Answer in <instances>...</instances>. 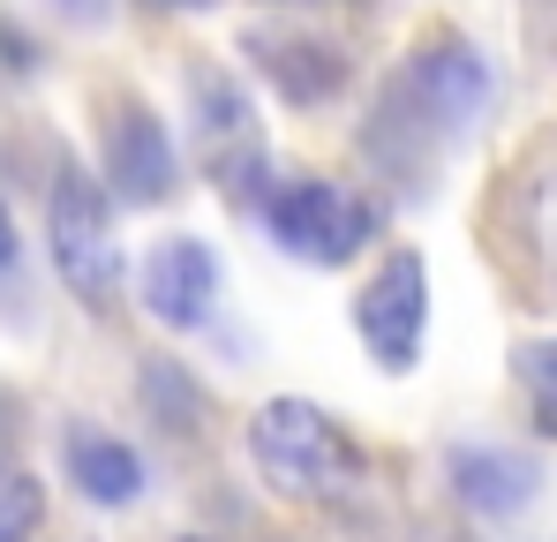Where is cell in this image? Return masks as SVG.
<instances>
[{"instance_id":"obj_13","label":"cell","mask_w":557,"mask_h":542,"mask_svg":"<svg viewBox=\"0 0 557 542\" xmlns=\"http://www.w3.org/2000/svg\"><path fill=\"white\" fill-rule=\"evenodd\" d=\"M144 399L166 415V430H196V415H203V392L188 384L174 361H151V369H144Z\"/></svg>"},{"instance_id":"obj_8","label":"cell","mask_w":557,"mask_h":542,"mask_svg":"<svg viewBox=\"0 0 557 542\" xmlns=\"http://www.w3.org/2000/svg\"><path fill=\"white\" fill-rule=\"evenodd\" d=\"M249 53H257V69L278 84V98H286V106H324L332 90L347 84V61H339V46H324V38L257 30V38H249Z\"/></svg>"},{"instance_id":"obj_7","label":"cell","mask_w":557,"mask_h":542,"mask_svg":"<svg viewBox=\"0 0 557 542\" xmlns=\"http://www.w3.org/2000/svg\"><path fill=\"white\" fill-rule=\"evenodd\" d=\"M106 181L121 204H166L174 196V136L151 106H121L106 121Z\"/></svg>"},{"instance_id":"obj_5","label":"cell","mask_w":557,"mask_h":542,"mask_svg":"<svg viewBox=\"0 0 557 542\" xmlns=\"http://www.w3.org/2000/svg\"><path fill=\"white\" fill-rule=\"evenodd\" d=\"M355 332L376 355V369L407 377L414 355H422V332H430V271L414 249H392L384 264L370 271V286L355 294Z\"/></svg>"},{"instance_id":"obj_2","label":"cell","mask_w":557,"mask_h":542,"mask_svg":"<svg viewBox=\"0 0 557 542\" xmlns=\"http://www.w3.org/2000/svg\"><path fill=\"white\" fill-rule=\"evenodd\" d=\"M264 234L294 264H347L376 234V204L332 174H294L264 188Z\"/></svg>"},{"instance_id":"obj_3","label":"cell","mask_w":557,"mask_h":542,"mask_svg":"<svg viewBox=\"0 0 557 542\" xmlns=\"http://www.w3.org/2000/svg\"><path fill=\"white\" fill-rule=\"evenodd\" d=\"M490 61L467 46V38H422L414 53H407V69H399V84H392V113L407 121V128H422V136H467L482 113H490Z\"/></svg>"},{"instance_id":"obj_16","label":"cell","mask_w":557,"mask_h":542,"mask_svg":"<svg viewBox=\"0 0 557 542\" xmlns=\"http://www.w3.org/2000/svg\"><path fill=\"white\" fill-rule=\"evenodd\" d=\"M151 8H211V0H151Z\"/></svg>"},{"instance_id":"obj_12","label":"cell","mask_w":557,"mask_h":542,"mask_svg":"<svg viewBox=\"0 0 557 542\" xmlns=\"http://www.w3.org/2000/svg\"><path fill=\"white\" fill-rule=\"evenodd\" d=\"M46 520V490L23 467H0V542H30Z\"/></svg>"},{"instance_id":"obj_14","label":"cell","mask_w":557,"mask_h":542,"mask_svg":"<svg viewBox=\"0 0 557 542\" xmlns=\"http://www.w3.org/2000/svg\"><path fill=\"white\" fill-rule=\"evenodd\" d=\"M8 264H15V219H8V204H0V279H8Z\"/></svg>"},{"instance_id":"obj_4","label":"cell","mask_w":557,"mask_h":542,"mask_svg":"<svg viewBox=\"0 0 557 542\" xmlns=\"http://www.w3.org/2000/svg\"><path fill=\"white\" fill-rule=\"evenodd\" d=\"M46 234H53V264L69 279V294H84L91 309H106L121 294V242H113V196L84 167H61L53 174Z\"/></svg>"},{"instance_id":"obj_9","label":"cell","mask_w":557,"mask_h":542,"mask_svg":"<svg viewBox=\"0 0 557 542\" xmlns=\"http://www.w3.org/2000/svg\"><path fill=\"white\" fill-rule=\"evenodd\" d=\"M453 490H460V505L505 520V513H520L535 497V459L505 445H460L453 452Z\"/></svg>"},{"instance_id":"obj_18","label":"cell","mask_w":557,"mask_h":542,"mask_svg":"<svg viewBox=\"0 0 557 542\" xmlns=\"http://www.w3.org/2000/svg\"><path fill=\"white\" fill-rule=\"evenodd\" d=\"M182 542H211V535H182Z\"/></svg>"},{"instance_id":"obj_1","label":"cell","mask_w":557,"mask_h":542,"mask_svg":"<svg viewBox=\"0 0 557 542\" xmlns=\"http://www.w3.org/2000/svg\"><path fill=\"white\" fill-rule=\"evenodd\" d=\"M249 452H257V467L278 497L339 505V497L362 490V445L309 399H264L257 422H249Z\"/></svg>"},{"instance_id":"obj_11","label":"cell","mask_w":557,"mask_h":542,"mask_svg":"<svg viewBox=\"0 0 557 542\" xmlns=\"http://www.w3.org/2000/svg\"><path fill=\"white\" fill-rule=\"evenodd\" d=\"M520 392L535 407V430L557 438V340H528L520 347Z\"/></svg>"},{"instance_id":"obj_6","label":"cell","mask_w":557,"mask_h":542,"mask_svg":"<svg viewBox=\"0 0 557 542\" xmlns=\"http://www.w3.org/2000/svg\"><path fill=\"white\" fill-rule=\"evenodd\" d=\"M144 309L174 332H196L211 324L219 309V257L196 242V234H166L151 257H144Z\"/></svg>"},{"instance_id":"obj_10","label":"cell","mask_w":557,"mask_h":542,"mask_svg":"<svg viewBox=\"0 0 557 542\" xmlns=\"http://www.w3.org/2000/svg\"><path fill=\"white\" fill-rule=\"evenodd\" d=\"M69 482L91 497V505H136L144 497V459L121 445V438H106V430H69Z\"/></svg>"},{"instance_id":"obj_17","label":"cell","mask_w":557,"mask_h":542,"mask_svg":"<svg viewBox=\"0 0 557 542\" xmlns=\"http://www.w3.org/2000/svg\"><path fill=\"white\" fill-rule=\"evenodd\" d=\"M272 8H317V0H272Z\"/></svg>"},{"instance_id":"obj_15","label":"cell","mask_w":557,"mask_h":542,"mask_svg":"<svg viewBox=\"0 0 557 542\" xmlns=\"http://www.w3.org/2000/svg\"><path fill=\"white\" fill-rule=\"evenodd\" d=\"M61 15H76V23H98V15H106V0H61Z\"/></svg>"}]
</instances>
